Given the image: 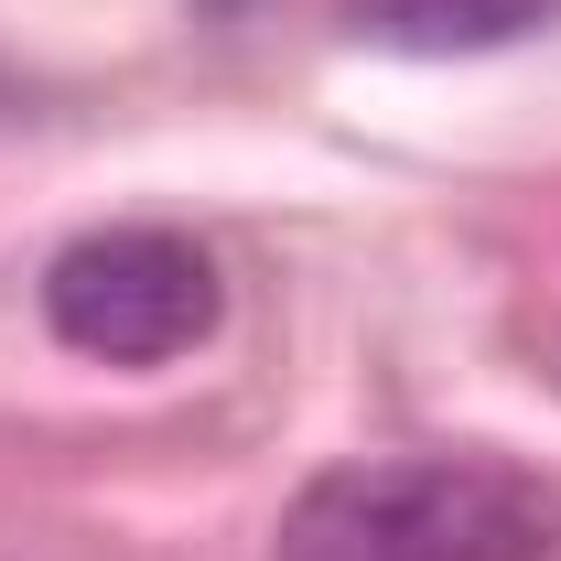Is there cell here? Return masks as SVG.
<instances>
[{"label": "cell", "mask_w": 561, "mask_h": 561, "mask_svg": "<svg viewBox=\"0 0 561 561\" xmlns=\"http://www.w3.org/2000/svg\"><path fill=\"white\" fill-rule=\"evenodd\" d=\"M561 496L486 454H367L324 465L280 507L271 561H551Z\"/></svg>", "instance_id": "cell-1"}, {"label": "cell", "mask_w": 561, "mask_h": 561, "mask_svg": "<svg viewBox=\"0 0 561 561\" xmlns=\"http://www.w3.org/2000/svg\"><path fill=\"white\" fill-rule=\"evenodd\" d=\"M216 313H227L216 260L184 227H87L44 260V324L55 346L98 367H162V356L206 346Z\"/></svg>", "instance_id": "cell-2"}, {"label": "cell", "mask_w": 561, "mask_h": 561, "mask_svg": "<svg viewBox=\"0 0 561 561\" xmlns=\"http://www.w3.org/2000/svg\"><path fill=\"white\" fill-rule=\"evenodd\" d=\"M561 0H356V33L389 55H496L551 33Z\"/></svg>", "instance_id": "cell-3"}]
</instances>
